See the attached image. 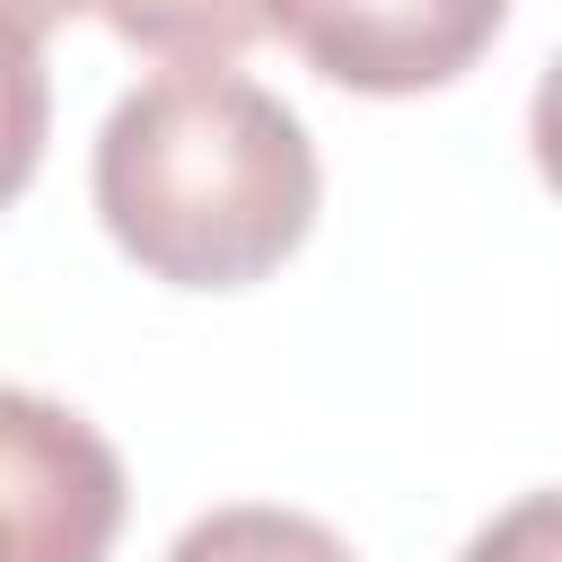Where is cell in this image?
<instances>
[{"mask_svg": "<svg viewBox=\"0 0 562 562\" xmlns=\"http://www.w3.org/2000/svg\"><path fill=\"white\" fill-rule=\"evenodd\" d=\"M97 220L105 237L176 290H246L316 228V140L307 123L237 79L228 61H184L140 79L97 132Z\"/></svg>", "mask_w": 562, "mask_h": 562, "instance_id": "cell-1", "label": "cell"}, {"mask_svg": "<svg viewBox=\"0 0 562 562\" xmlns=\"http://www.w3.org/2000/svg\"><path fill=\"white\" fill-rule=\"evenodd\" d=\"M123 536V457L53 395L0 386V562H105Z\"/></svg>", "mask_w": 562, "mask_h": 562, "instance_id": "cell-2", "label": "cell"}, {"mask_svg": "<svg viewBox=\"0 0 562 562\" xmlns=\"http://www.w3.org/2000/svg\"><path fill=\"white\" fill-rule=\"evenodd\" d=\"M509 0H281V35L316 79L360 97H422L474 70Z\"/></svg>", "mask_w": 562, "mask_h": 562, "instance_id": "cell-3", "label": "cell"}, {"mask_svg": "<svg viewBox=\"0 0 562 562\" xmlns=\"http://www.w3.org/2000/svg\"><path fill=\"white\" fill-rule=\"evenodd\" d=\"M97 18L158 61H237L246 44L281 35V0H97Z\"/></svg>", "mask_w": 562, "mask_h": 562, "instance_id": "cell-4", "label": "cell"}, {"mask_svg": "<svg viewBox=\"0 0 562 562\" xmlns=\"http://www.w3.org/2000/svg\"><path fill=\"white\" fill-rule=\"evenodd\" d=\"M167 562H360L325 518L307 509H272V501H237V509H211L193 518Z\"/></svg>", "mask_w": 562, "mask_h": 562, "instance_id": "cell-5", "label": "cell"}, {"mask_svg": "<svg viewBox=\"0 0 562 562\" xmlns=\"http://www.w3.org/2000/svg\"><path fill=\"white\" fill-rule=\"evenodd\" d=\"M44 123H53V79H44V35L0 18V202L26 193L35 158H44Z\"/></svg>", "mask_w": 562, "mask_h": 562, "instance_id": "cell-6", "label": "cell"}, {"mask_svg": "<svg viewBox=\"0 0 562 562\" xmlns=\"http://www.w3.org/2000/svg\"><path fill=\"white\" fill-rule=\"evenodd\" d=\"M457 562H562V492H527L465 536Z\"/></svg>", "mask_w": 562, "mask_h": 562, "instance_id": "cell-7", "label": "cell"}, {"mask_svg": "<svg viewBox=\"0 0 562 562\" xmlns=\"http://www.w3.org/2000/svg\"><path fill=\"white\" fill-rule=\"evenodd\" d=\"M527 140H536V167H544V184L562 193V53L544 61V79H536V105H527Z\"/></svg>", "mask_w": 562, "mask_h": 562, "instance_id": "cell-8", "label": "cell"}, {"mask_svg": "<svg viewBox=\"0 0 562 562\" xmlns=\"http://www.w3.org/2000/svg\"><path fill=\"white\" fill-rule=\"evenodd\" d=\"M70 9H97V0H0V18H9V26H26V35H53Z\"/></svg>", "mask_w": 562, "mask_h": 562, "instance_id": "cell-9", "label": "cell"}]
</instances>
